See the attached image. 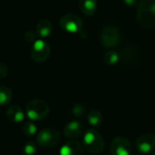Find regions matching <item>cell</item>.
<instances>
[{
	"label": "cell",
	"instance_id": "cell-17",
	"mask_svg": "<svg viewBox=\"0 0 155 155\" xmlns=\"http://www.w3.org/2000/svg\"><path fill=\"white\" fill-rule=\"evenodd\" d=\"M13 95L9 88L2 86L0 88V104L2 107L8 105L12 100Z\"/></svg>",
	"mask_w": 155,
	"mask_h": 155
},
{
	"label": "cell",
	"instance_id": "cell-1",
	"mask_svg": "<svg viewBox=\"0 0 155 155\" xmlns=\"http://www.w3.org/2000/svg\"><path fill=\"white\" fill-rule=\"evenodd\" d=\"M138 23L144 27L155 26V0H142L137 7Z\"/></svg>",
	"mask_w": 155,
	"mask_h": 155
},
{
	"label": "cell",
	"instance_id": "cell-6",
	"mask_svg": "<svg viewBox=\"0 0 155 155\" xmlns=\"http://www.w3.org/2000/svg\"><path fill=\"white\" fill-rule=\"evenodd\" d=\"M60 26L68 33L81 32L83 27L82 18L74 13H67L60 19Z\"/></svg>",
	"mask_w": 155,
	"mask_h": 155
},
{
	"label": "cell",
	"instance_id": "cell-12",
	"mask_svg": "<svg viewBox=\"0 0 155 155\" xmlns=\"http://www.w3.org/2000/svg\"><path fill=\"white\" fill-rule=\"evenodd\" d=\"M5 115L7 120L12 123H20L24 121L25 118V113L23 110L17 105H13L9 107L5 112Z\"/></svg>",
	"mask_w": 155,
	"mask_h": 155
},
{
	"label": "cell",
	"instance_id": "cell-9",
	"mask_svg": "<svg viewBox=\"0 0 155 155\" xmlns=\"http://www.w3.org/2000/svg\"><path fill=\"white\" fill-rule=\"evenodd\" d=\"M135 147L141 154H148L155 150V135L145 133L140 136L135 143Z\"/></svg>",
	"mask_w": 155,
	"mask_h": 155
},
{
	"label": "cell",
	"instance_id": "cell-2",
	"mask_svg": "<svg viewBox=\"0 0 155 155\" xmlns=\"http://www.w3.org/2000/svg\"><path fill=\"white\" fill-rule=\"evenodd\" d=\"M83 145L92 154H100L104 149L102 134L95 129H88L83 138Z\"/></svg>",
	"mask_w": 155,
	"mask_h": 155
},
{
	"label": "cell",
	"instance_id": "cell-14",
	"mask_svg": "<svg viewBox=\"0 0 155 155\" xmlns=\"http://www.w3.org/2000/svg\"><path fill=\"white\" fill-rule=\"evenodd\" d=\"M79 6L85 16H93L97 7V0H79Z\"/></svg>",
	"mask_w": 155,
	"mask_h": 155
},
{
	"label": "cell",
	"instance_id": "cell-23",
	"mask_svg": "<svg viewBox=\"0 0 155 155\" xmlns=\"http://www.w3.org/2000/svg\"><path fill=\"white\" fill-rule=\"evenodd\" d=\"M124 1L128 5H134L136 3V0H124Z\"/></svg>",
	"mask_w": 155,
	"mask_h": 155
},
{
	"label": "cell",
	"instance_id": "cell-7",
	"mask_svg": "<svg viewBox=\"0 0 155 155\" xmlns=\"http://www.w3.org/2000/svg\"><path fill=\"white\" fill-rule=\"evenodd\" d=\"M51 54L50 46L42 39H37L32 48L31 50V57L35 62L43 63L47 60Z\"/></svg>",
	"mask_w": 155,
	"mask_h": 155
},
{
	"label": "cell",
	"instance_id": "cell-18",
	"mask_svg": "<svg viewBox=\"0 0 155 155\" xmlns=\"http://www.w3.org/2000/svg\"><path fill=\"white\" fill-rule=\"evenodd\" d=\"M37 152L36 149V143L35 141H28L23 147L21 150V153L22 155H35Z\"/></svg>",
	"mask_w": 155,
	"mask_h": 155
},
{
	"label": "cell",
	"instance_id": "cell-13",
	"mask_svg": "<svg viewBox=\"0 0 155 155\" xmlns=\"http://www.w3.org/2000/svg\"><path fill=\"white\" fill-rule=\"evenodd\" d=\"M52 29H53V25L51 21H49L46 18L41 19L35 26V32L41 37H49L52 33Z\"/></svg>",
	"mask_w": 155,
	"mask_h": 155
},
{
	"label": "cell",
	"instance_id": "cell-24",
	"mask_svg": "<svg viewBox=\"0 0 155 155\" xmlns=\"http://www.w3.org/2000/svg\"><path fill=\"white\" fill-rule=\"evenodd\" d=\"M153 155H155V150L153 151Z\"/></svg>",
	"mask_w": 155,
	"mask_h": 155
},
{
	"label": "cell",
	"instance_id": "cell-8",
	"mask_svg": "<svg viewBox=\"0 0 155 155\" xmlns=\"http://www.w3.org/2000/svg\"><path fill=\"white\" fill-rule=\"evenodd\" d=\"M132 151L133 149L130 141L124 136L114 138L111 143L112 155H131Z\"/></svg>",
	"mask_w": 155,
	"mask_h": 155
},
{
	"label": "cell",
	"instance_id": "cell-21",
	"mask_svg": "<svg viewBox=\"0 0 155 155\" xmlns=\"http://www.w3.org/2000/svg\"><path fill=\"white\" fill-rule=\"evenodd\" d=\"M36 32L35 31H32V30H27L25 35H24V38L25 40L27 42V43H31V42H35L37 39H36Z\"/></svg>",
	"mask_w": 155,
	"mask_h": 155
},
{
	"label": "cell",
	"instance_id": "cell-16",
	"mask_svg": "<svg viewBox=\"0 0 155 155\" xmlns=\"http://www.w3.org/2000/svg\"><path fill=\"white\" fill-rule=\"evenodd\" d=\"M121 59V55L116 50H109L104 56V62L109 66H114L118 63Z\"/></svg>",
	"mask_w": 155,
	"mask_h": 155
},
{
	"label": "cell",
	"instance_id": "cell-5",
	"mask_svg": "<svg viewBox=\"0 0 155 155\" xmlns=\"http://www.w3.org/2000/svg\"><path fill=\"white\" fill-rule=\"evenodd\" d=\"M100 41L104 48H110L118 46L121 42V34L114 26H105L101 32Z\"/></svg>",
	"mask_w": 155,
	"mask_h": 155
},
{
	"label": "cell",
	"instance_id": "cell-10",
	"mask_svg": "<svg viewBox=\"0 0 155 155\" xmlns=\"http://www.w3.org/2000/svg\"><path fill=\"white\" fill-rule=\"evenodd\" d=\"M84 132V125L79 121H72L64 128V134L69 140H75Z\"/></svg>",
	"mask_w": 155,
	"mask_h": 155
},
{
	"label": "cell",
	"instance_id": "cell-15",
	"mask_svg": "<svg viewBox=\"0 0 155 155\" xmlns=\"http://www.w3.org/2000/svg\"><path fill=\"white\" fill-rule=\"evenodd\" d=\"M87 122L88 123L94 127L97 128L99 126L102 125L103 123V114L101 111H99L98 110H92L88 112L87 115Z\"/></svg>",
	"mask_w": 155,
	"mask_h": 155
},
{
	"label": "cell",
	"instance_id": "cell-19",
	"mask_svg": "<svg viewBox=\"0 0 155 155\" xmlns=\"http://www.w3.org/2000/svg\"><path fill=\"white\" fill-rule=\"evenodd\" d=\"M22 132H23V134L25 136L30 137V136H33L36 133L37 127L33 122H25L22 127Z\"/></svg>",
	"mask_w": 155,
	"mask_h": 155
},
{
	"label": "cell",
	"instance_id": "cell-22",
	"mask_svg": "<svg viewBox=\"0 0 155 155\" xmlns=\"http://www.w3.org/2000/svg\"><path fill=\"white\" fill-rule=\"evenodd\" d=\"M8 69L4 63H0V79H4L7 76Z\"/></svg>",
	"mask_w": 155,
	"mask_h": 155
},
{
	"label": "cell",
	"instance_id": "cell-4",
	"mask_svg": "<svg viewBox=\"0 0 155 155\" xmlns=\"http://www.w3.org/2000/svg\"><path fill=\"white\" fill-rule=\"evenodd\" d=\"M61 141V133L54 128H47L36 134V143L43 148H53Z\"/></svg>",
	"mask_w": 155,
	"mask_h": 155
},
{
	"label": "cell",
	"instance_id": "cell-3",
	"mask_svg": "<svg viewBox=\"0 0 155 155\" xmlns=\"http://www.w3.org/2000/svg\"><path fill=\"white\" fill-rule=\"evenodd\" d=\"M50 112L48 104L41 100H34L27 103L25 107L26 116L32 121H42L47 118Z\"/></svg>",
	"mask_w": 155,
	"mask_h": 155
},
{
	"label": "cell",
	"instance_id": "cell-20",
	"mask_svg": "<svg viewBox=\"0 0 155 155\" xmlns=\"http://www.w3.org/2000/svg\"><path fill=\"white\" fill-rule=\"evenodd\" d=\"M85 112V108L82 103H75L72 108V113L74 117H83Z\"/></svg>",
	"mask_w": 155,
	"mask_h": 155
},
{
	"label": "cell",
	"instance_id": "cell-11",
	"mask_svg": "<svg viewBox=\"0 0 155 155\" xmlns=\"http://www.w3.org/2000/svg\"><path fill=\"white\" fill-rule=\"evenodd\" d=\"M59 155H84V146L75 140H69L61 147Z\"/></svg>",
	"mask_w": 155,
	"mask_h": 155
}]
</instances>
